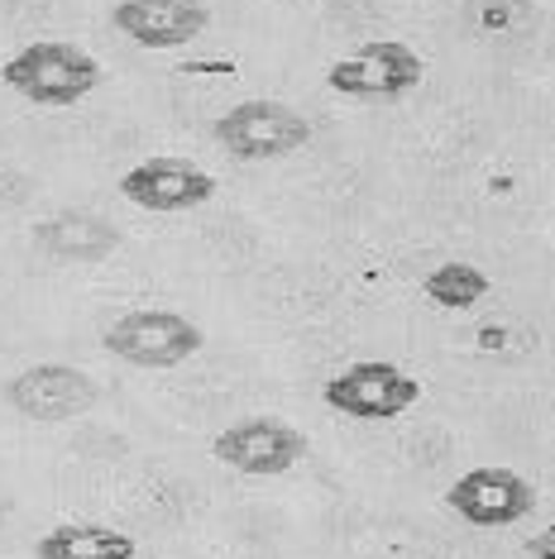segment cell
I'll return each mask as SVG.
<instances>
[{"label": "cell", "instance_id": "cell-1", "mask_svg": "<svg viewBox=\"0 0 555 559\" xmlns=\"http://www.w3.org/2000/svg\"><path fill=\"white\" fill-rule=\"evenodd\" d=\"M0 82L34 106H78L101 86V62L78 44H29L0 68Z\"/></svg>", "mask_w": 555, "mask_h": 559}, {"label": "cell", "instance_id": "cell-2", "mask_svg": "<svg viewBox=\"0 0 555 559\" xmlns=\"http://www.w3.org/2000/svg\"><path fill=\"white\" fill-rule=\"evenodd\" d=\"M216 144L231 158L263 163V158H287L311 139V120L283 100H239L216 120Z\"/></svg>", "mask_w": 555, "mask_h": 559}, {"label": "cell", "instance_id": "cell-3", "mask_svg": "<svg viewBox=\"0 0 555 559\" xmlns=\"http://www.w3.org/2000/svg\"><path fill=\"white\" fill-rule=\"evenodd\" d=\"M422 78H426L422 53L398 39L359 44L355 53L331 62V72H326L331 92L350 96V100H398V96H408L412 86H422Z\"/></svg>", "mask_w": 555, "mask_h": 559}, {"label": "cell", "instance_id": "cell-4", "mask_svg": "<svg viewBox=\"0 0 555 559\" xmlns=\"http://www.w3.org/2000/svg\"><path fill=\"white\" fill-rule=\"evenodd\" d=\"M416 397H422V383L388 359L350 364L345 373L326 383V406L340 416H355V421H393L408 406H416Z\"/></svg>", "mask_w": 555, "mask_h": 559}, {"label": "cell", "instance_id": "cell-5", "mask_svg": "<svg viewBox=\"0 0 555 559\" xmlns=\"http://www.w3.org/2000/svg\"><path fill=\"white\" fill-rule=\"evenodd\" d=\"M201 345H206V335L178 311H130L106 330V349L134 368H178Z\"/></svg>", "mask_w": 555, "mask_h": 559}, {"label": "cell", "instance_id": "cell-6", "mask_svg": "<svg viewBox=\"0 0 555 559\" xmlns=\"http://www.w3.org/2000/svg\"><path fill=\"white\" fill-rule=\"evenodd\" d=\"M211 454H216L221 464H231L235 474L273 478V474H287L293 464L307 460V436L287 421H273V416H255V421L221 430Z\"/></svg>", "mask_w": 555, "mask_h": 559}, {"label": "cell", "instance_id": "cell-7", "mask_svg": "<svg viewBox=\"0 0 555 559\" xmlns=\"http://www.w3.org/2000/svg\"><path fill=\"white\" fill-rule=\"evenodd\" d=\"M120 197L134 201L139 211L178 215V211L206 206L216 197V177L187 158H144L120 177Z\"/></svg>", "mask_w": 555, "mask_h": 559}, {"label": "cell", "instance_id": "cell-8", "mask_svg": "<svg viewBox=\"0 0 555 559\" xmlns=\"http://www.w3.org/2000/svg\"><path fill=\"white\" fill-rule=\"evenodd\" d=\"M10 406L29 421H72V416L92 412L96 406V383L82 373V368H68V364H34L24 373L10 378L5 388Z\"/></svg>", "mask_w": 555, "mask_h": 559}, {"label": "cell", "instance_id": "cell-9", "mask_svg": "<svg viewBox=\"0 0 555 559\" xmlns=\"http://www.w3.org/2000/svg\"><path fill=\"white\" fill-rule=\"evenodd\" d=\"M446 502L470 526H512V521H522L536 507V492L512 468H470L464 478L450 483Z\"/></svg>", "mask_w": 555, "mask_h": 559}, {"label": "cell", "instance_id": "cell-10", "mask_svg": "<svg viewBox=\"0 0 555 559\" xmlns=\"http://www.w3.org/2000/svg\"><path fill=\"white\" fill-rule=\"evenodd\" d=\"M211 10L201 0H120L116 29L139 48H182L206 34Z\"/></svg>", "mask_w": 555, "mask_h": 559}, {"label": "cell", "instance_id": "cell-11", "mask_svg": "<svg viewBox=\"0 0 555 559\" xmlns=\"http://www.w3.org/2000/svg\"><path fill=\"white\" fill-rule=\"evenodd\" d=\"M39 559H134V540L96 521H62L39 540Z\"/></svg>", "mask_w": 555, "mask_h": 559}, {"label": "cell", "instance_id": "cell-12", "mask_svg": "<svg viewBox=\"0 0 555 559\" xmlns=\"http://www.w3.org/2000/svg\"><path fill=\"white\" fill-rule=\"evenodd\" d=\"M426 297L446 311H470L488 297V277L474 263H440L436 273H426Z\"/></svg>", "mask_w": 555, "mask_h": 559}, {"label": "cell", "instance_id": "cell-13", "mask_svg": "<svg viewBox=\"0 0 555 559\" xmlns=\"http://www.w3.org/2000/svg\"><path fill=\"white\" fill-rule=\"evenodd\" d=\"M527 550H532L536 559H555V526H546V531H536L532 540H527Z\"/></svg>", "mask_w": 555, "mask_h": 559}]
</instances>
